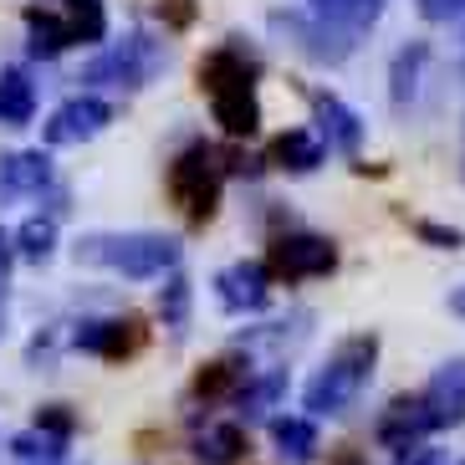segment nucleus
<instances>
[{
	"mask_svg": "<svg viewBox=\"0 0 465 465\" xmlns=\"http://www.w3.org/2000/svg\"><path fill=\"white\" fill-rule=\"evenodd\" d=\"M256 77H261V56L241 42H220L200 56V93L210 97L215 124L231 138H251L261 128Z\"/></svg>",
	"mask_w": 465,
	"mask_h": 465,
	"instance_id": "nucleus-1",
	"label": "nucleus"
},
{
	"mask_svg": "<svg viewBox=\"0 0 465 465\" xmlns=\"http://www.w3.org/2000/svg\"><path fill=\"white\" fill-rule=\"evenodd\" d=\"M77 266H103V272H118L128 282H153V276H169L179 266V241L159 231H124V235H83L72 246Z\"/></svg>",
	"mask_w": 465,
	"mask_h": 465,
	"instance_id": "nucleus-2",
	"label": "nucleus"
},
{
	"mask_svg": "<svg viewBox=\"0 0 465 465\" xmlns=\"http://www.w3.org/2000/svg\"><path fill=\"white\" fill-rule=\"evenodd\" d=\"M373 363H379V332H353L328 353V363L307 379L302 389V410L307 414H342L353 410V399L369 389Z\"/></svg>",
	"mask_w": 465,
	"mask_h": 465,
	"instance_id": "nucleus-3",
	"label": "nucleus"
},
{
	"mask_svg": "<svg viewBox=\"0 0 465 465\" xmlns=\"http://www.w3.org/2000/svg\"><path fill=\"white\" fill-rule=\"evenodd\" d=\"M220 194H225V164L210 143H190V149L174 153L169 164V200L184 210L190 225H205L220 210Z\"/></svg>",
	"mask_w": 465,
	"mask_h": 465,
	"instance_id": "nucleus-4",
	"label": "nucleus"
},
{
	"mask_svg": "<svg viewBox=\"0 0 465 465\" xmlns=\"http://www.w3.org/2000/svg\"><path fill=\"white\" fill-rule=\"evenodd\" d=\"M169 62V52L159 42H153L149 31H128L124 42H113L108 52H97L93 62L83 67V77L77 83H87V87H143V83H153V72Z\"/></svg>",
	"mask_w": 465,
	"mask_h": 465,
	"instance_id": "nucleus-5",
	"label": "nucleus"
},
{
	"mask_svg": "<svg viewBox=\"0 0 465 465\" xmlns=\"http://www.w3.org/2000/svg\"><path fill=\"white\" fill-rule=\"evenodd\" d=\"M266 26H272L292 52H302L307 62H317V67H338V62H348L353 46H358L353 31L332 26V21H322V15H312V11H272Z\"/></svg>",
	"mask_w": 465,
	"mask_h": 465,
	"instance_id": "nucleus-6",
	"label": "nucleus"
},
{
	"mask_svg": "<svg viewBox=\"0 0 465 465\" xmlns=\"http://www.w3.org/2000/svg\"><path fill=\"white\" fill-rule=\"evenodd\" d=\"M338 266V246L328 235H312V231H287L272 241V261L266 272L282 276V282H312V276H328Z\"/></svg>",
	"mask_w": 465,
	"mask_h": 465,
	"instance_id": "nucleus-7",
	"label": "nucleus"
},
{
	"mask_svg": "<svg viewBox=\"0 0 465 465\" xmlns=\"http://www.w3.org/2000/svg\"><path fill=\"white\" fill-rule=\"evenodd\" d=\"M118 118V108H113L108 97H97V93H77L67 97L62 108L46 118L42 138H46V149H72V143H87V138H97L103 128Z\"/></svg>",
	"mask_w": 465,
	"mask_h": 465,
	"instance_id": "nucleus-8",
	"label": "nucleus"
},
{
	"mask_svg": "<svg viewBox=\"0 0 465 465\" xmlns=\"http://www.w3.org/2000/svg\"><path fill=\"white\" fill-rule=\"evenodd\" d=\"M52 190H56L52 153H42V149L0 153V210H11L15 200H42Z\"/></svg>",
	"mask_w": 465,
	"mask_h": 465,
	"instance_id": "nucleus-9",
	"label": "nucleus"
},
{
	"mask_svg": "<svg viewBox=\"0 0 465 465\" xmlns=\"http://www.w3.org/2000/svg\"><path fill=\"white\" fill-rule=\"evenodd\" d=\"M143 342H149V332H143L138 317H87L72 332V348L97 358H134Z\"/></svg>",
	"mask_w": 465,
	"mask_h": 465,
	"instance_id": "nucleus-10",
	"label": "nucleus"
},
{
	"mask_svg": "<svg viewBox=\"0 0 465 465\" xmlns=\"http://www.w3.org/2000/svg\"><path fill=\"white\" fill-rule=\"evenodd\" d=\"M307 103H312V118H317L312 134L322 138L328 149H338V153L353 159L358 143H363V118H358L338 93H328V87H307Z\"/></svg>",
	"mask_w": 465,
	"mask_h": 465,
	"instance_id": "nucleus-11",
	"label": "nucleus"
},
{
	"mask_svg": "<svg viewBox=\"0 0 465 465\" xmlns=\"http://www.w3.org/2000/svg\"><path fill=\"white\" fill-rule=\"evenodd\" d=\"M215 297L225 312H261L272 302V272L261 261H235V266L215 272Z\"/></svg>",
	"mask_w": 465,
	"mask_h": 465,
	"instance_id": "nucleus-12",
	"label": "nucleus"
},
{
	"mask_svg": "<svg viewBox=\"0 0 465 465\" xmlns=\"http://www.w3.org/2000/svg\"><path fill=\"white\" fill-rule=\"evenodd\" d=\"M424 410L435 420V430H450V424L465 420V358H450V363H440L435 379L424 383Z\"/></svg>",
	"mask_w": 465,
	"mask_h": 465,
	"instance_id": "nucleus-13",
	"label": "nucleus"
},
{
	"mask_svg": "<svg viewBox=\"0 0 465 465\" xmlns=\"http://www.w3.org/2000/svg\"><path fill=\"white\" fill-rule=\"evenodd\" d=\"M424 435H435V420H430V410H424V399L420 394H404L394 399L389 410H383L379 420V440L389 445V450H410V445H420Z\"/></svg>",
	"mask_w": 465,
	"mask_h": 465,
	"instance_id": "nucleus-14",
	"label": "nucleus"
},
{
	"mask_svg": "<svg viewBox=\"0 0 465 465\" xmlns=\"http://www.w3.org/2000/svg\"><path fill=\"white\" fill-rule=\"evenodd\" d=\"M67 46H77V42H72V26L62 15V5H26V52L52 62Z\"/></svg>",
	"mask_w": 465,
	"mask_h": 465,
	"instance_id": "nucleus-15",
	"label": "nucleus"
},
{
	"mask_svg": "<svg viewBox=\"0 0 465 465\" xmlns=\"http://www.w3.org/2000/svg\"><path fill=\"white\" fill-rule=\"evenodd\" d=\"M424 67H430V46L424 42H410L394 52V67H389V103L399 113L414 108V97H420V83H424Z\"/></svg>",
	"mask_w": 465,
	"mask_h": 465,
	"instance_id": "nucleus-16",
	"label": "nucleus"
},
{
	"mask_svg": "<svg viewBox=\"0 0 465 465\" xmlns=\"http://www.w3.org/2000/svg\"><path fill=\"white\" fill-rule=\"evenodd\" d=\"M322 159H328V143H322L312 128H287V134H276V143H272V164L287 169V174H312Z\"/></svg>",
	"mask_w": 465,
	"mask_h": 465,
	"instance_id": "nucleus-17",
	"label": "nucleus"
},
{
	"mask_svg": "<svg viewBox=\"0 0 465 465\" xmlns=\"http://www.w3.org/2000/svg\"><path fill=\"white\" fill-rule=\"evenodd\" d=\"M246 383H251V358H215V363H205V369L194 373V399H205V404L241 399Z\"/></svg>",
	"mask_w": 465,
	"mask_h": 465,
	"instance_id": "nucleus-18",
	"label": "nucleus"
},
{
	"mask_svg": "<svg viewBox=\"0 0 465 465\" xmlns=\"http://www.w3.org/2000/svg\"><path fill=\"white\" fill-rule=\"evenodd\" d=\"M36 118V83L26 67H0V124L26 128Z\"/></svg>",
	"mask_w": 465,
	"mask_h": 465,
	"instance_id": "nucleus-19",
	"label": "nucleus"
},
{
	"mask_svg": "<svg viewBox=\"0 0 465 465\" xmlns=\"http://www.w3.org/2000/svg\"><path fill=\"white\" fill-rule=\"evenodd\" d=\"M272 440H276V455L287 465H312V455H317V424L312 420L282 414V420H272Z\"/></svg>",
	"mask_w": 465,
	"mask_h": 465,
	"instance_id": "nucleus-20",
	"label": "nucleus"
},
{
	"mask_svg": "<svg viewBox=\"0 0 465 465\" xmlns=\"http://www.w3.org/2000/svg\"><path fill=\"white\" fill-rule=\"evenodd\" d=\"M246 455V430L241 424H210L194 435V460L200 465H235Z\"/></svg>",
	"mask_w": 465,
	"mask_h": 465,
	"instance_id": "nucleus-21",
	"label": "nucleus"
},
{
	"mask_svg": "<svg viewBox=\"0 0 465 465\" xmlns=\"http://www.w3.org/2000/svg\"><path fill=\"white\" fill-rule=\"evenodd\" d=\"M307 11L332 21V26H342V31H353V36H363L379 21L383 0H307Z\"/></svg>",
	"mask_w": 465,
	"mask_h": 465,
	"instance_id": "nucleus-22",
	"label": "nucleus"
},
{
	"mask_svg": "<svg viewBox=\"0 0 465 465\" xmlns=\"http://www.w3.org/2000/svg\"><path fill=\"white\" fill-rule=\"evenodd\" d=\"M62 15H67L72 42L77 46H97L108 36V11H103V0H62Z\"/></svg>",
	"mask_w": 465,
	"mask_h": 465,
	"instance_id": "nucleus-23",
	"label": "nucleus"
},
{
	"mask_svg": "<svg viewBox=\"0 0 465 465\" xmlns=\"http://www.w3.org/2000/svg\"><path fill=\"white\" fill-rule=\"evenodd\" d=\"M52 251H56V215H31L15 231V256L21 261L42 266V261H52Z\"/></svg>",
	"mask_w": 465,
	"mask_h": 465,
	"instance_id": "nucleus-24",
	"label": "nucleus"
},
{
	"mask_svg": "<svg viewBox=\"0 0 465 465\" xmlns=\"http://www.w3.org/2000/svg\"><path fill=\"white\" fill-rule=\"evenodd\" d=\"M282 394H287V373L272 369V373H261V379H251L246 389H241V399H235V404H241V414H266Z\"/></svg>",
	"mask_w": 465,
	"mask_h": 465,
	"instance_id": "nucleus-25",
	"label": "nucleus"
},
{
	"mask_svg": "<svg viewBox=\"0 0 465 465\" xmlns=\"http://www.w3.org/2000/svg\"><path fill=\"white\" fill-rule=\"evenodd\" d=\"M159 317H164V328L184 332V322H190V282L179 272L164 276V287H159Z\"/></svg>",
	"mask_w": 465,
	"mask_h": 465,
	"instance_id": "nucleus-26",
	"label": "nucleus"
},
{
	"mask_svg": "<svg viewBox=\"0 0 465 465\" xmlns=\"http://www.w3.org/2000/svg\"><path fill=\"white\" fill-rule=\"evenodd\" d=\"M11 450L21 455V460L56 465V460H62V450H67V440H52V435H42V430H21V435L11 440Z\"/></svg>",
	"mask_w": 465,
	"mask_h": 465,
	"instance_id": "nucleus-27",
	"label": "nucleus"
},
{
	"mask_svg": "<svg viewBox=\"0 0 465 465\" xmlns=\"http://www.w3.org/2000/svg\"><path fill=\"white\" fill-rule=\"evenodd\" d=\"M414 235H420L424 246H435V251H460L465 246V231L440 225V220H414Z\"/></svg>",
	"mask_w": 465,
	"mask_h": 465,
	"instance_id": "nucleus-28",
	"label": "nucleus"
},
{
	"mask_svg": "<svg viewBox=\"0 0 465 465\" xmlns=\"http://www.w3.org/2000/svg\"><path fill=\"white\" fill-rule=\"evenodd\" d=\"M36 430L52 440H72V430H77V414L67 410V404H46V410H36Z\"/></svg>",
	"mask_w": 465,
	"mask_h": 465,
	"instance_id": "nucleus-29",
	"label": "nucleus"
},
{
	"mask_svg": "<svg viewBox=\"0 0 465 465\" xmlns=\"http://www.w3.org/2000/svg\"><path fill=\"white\" fill-rule=\"evenodd\" d=\"M399 465H445V455L424 450V445H410V450H399Z\"/></svg>",
	"mask_w": 465,
	"mask_h": 465,
	"instance_id": "nucleus-30",
	"label": "nucleus"
},
{
	"mask_svg": "<svg viewBox=\"0 0 465 465\" xmlns=\"http://www.w3.org/2000/svg\"><path fill=\"white\" fill-rule=\"evenodd\" d=\"M450 312H455V317H465V287H455V292H450Z\"/></svg>",
	"mask_w": 465,
	"mask_h": 465,
	"instance_id": "nucleus-31",
	"label": "nucleus"
},
{
	"mask_svg": "<svg viewBox=\"0 0 465 465\" xmlns=\"http://www.w3.org/2000/svg\"><path fill=\"white\" fill-rule=\"evenodd\" d=\"M5 246H11V241L0 235V287H5V261H11V251H5Z\"/></svg>",
	"mask_w": 465,
	"mask_h": 465,
	"instance_id": "nucleus-32",
	"label": "nucleus"
},
{
	"mask_svg": "<svg viewBox=\"0 0 465 465\" xmlns=\"http://www.w3.org/2000/svg\"><path fill=\"white\" fill-rule=\"evenodd\" d=\"M338 465H369V460H358V455H348V460H338Z\"/></svg>",
	"mask_w": 465,
	"mask_h": 465,
	"instance_id": "nucleus-33",
	"label": "nucleus"
},
{
	"mask_svg": "<svg viewBox=\"0 0 465 465\" xmlns=\"http://www.w3.org/2000/svg\"><path fill=\"white\" fill-rule=\"evenodd\" d=\"M0 317H5V287H0Z\"/></svg>",
	"mask_w": 465,
	"mask_h": 465,
	"instance_id": "nucleus-34",
	"label": "nucleus"
},
{
	"mask_svg": "<svg viewBox=\"0 0 465 465\" xmlns=\"http://www.w3.org/2000/svg\"><path fill=\"white\" fill-rule=\"evenodd\" d=\"M460 179H465V164H460Z\"/></svg>",
	"mask_w": 465,
	"mask_h": 465,
	"instance_id": "nucleus-35",
	"label": "nucleus"
}]
</instances>
